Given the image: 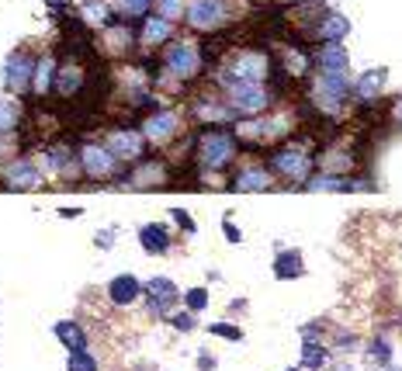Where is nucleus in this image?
Wrapping results in <instances>:
<instances>
[{
	"mask_svg": "<svg viewBox=\"0 0 402 371\" xmlns=\"http://www.w3.org/2000/svg\"><path fill=\"white\" fill-rule=\"evenodd\" d=\"M233 150H236L233 135L222 132V129H212V132L201 135V146H198V160H201L205 167H226V163L233 160Z\"/></svg>",
	"mask_w": 402,
	"mask_h": 371,
	"instance_id": "1",
	"label": "nucleus"
},
{
	"mask_svg": "<svg viewBox=\"0 0 402 371\" xmlns=\"http://www.w3.org/2000/svg\"><path fill=\"white\" fill-rule=\"evenodd\" d=\"M229 101L243 115H260L268 108V90L264 83H229Z\"/></svg>",
	"mask_w": 402,
	"mask_h": 371,
	"instance_id": "2",
	"label": "nucleus"
},
{
	"mask_svg": "<svg viewBox=\"0 0 402 371\" xmlns=\"http://www.w3.org/2000/svg\"><path fill=\"white\" fill-rule=\"evenodd\" d=\"M166 70H170L174 77L191 80L198 70H201V56H198L194 46H188V42H177V46H170V49H166Z\"/></svg>",
	"mask_w": 402,
	"mask_h": 371,
	"instance_id": "3",
	"label": "nucleus"
},
{
	"mask_svg": "<svg viewBox=\"0 0 402 371\" xmlns=\"http://www.w3.org/2000/svg\"><path fill=\"white\" fill-rule=\"evenodd\" d=\"M264 77H268V59L257 53H243L226 73V83H264Z\"/></svg>",
	"mask_w": 402,
	"mask_h": 371,
	"instance_id": "4",
	"label": "nucleus"
},
{
	"mask_svg": "<svg viewBox=\"0 0 402 371\" xmlns=\"http://www.w3.org/2000/svg\"><path fill=\"white\" fill-rule=\"evenodd\" d=\"M142 292H146V298H149V309L160 313V316H166V313L177 305V298H181L177 285H174L170 278H149V281L142 285Z\"/></svg>",
	"mask_w": 402,
	"mask_h": 371,
	"instance_id": "5",
	"label": "nucleus"
},
{
	"mask_svg": "<svg viewBox=\"0 0 402 371\" xmlns=\"http://www.w3.org/2000/svg\"><path fill=\"white\" fill-rule=\"evenodd\" d=\"M31 80H35V66H31V59H28L25 53L7 56V63H4V83H7L11 90H28Z\"/></svg>",
	"mask_w": 402,
	"mask_h": 371,
	"instance_id": "6",
	"label": "nucleus"
},
{
	"mask_svg": "<svg viewBox=\"0 0 402 371\" xmlns=\"http://www.w3.org/2000/svg\"><path fill=\"white\" fill-rule=\"evenodd\" d=\"M309 167H312V160H309L305 150H298V146H288V150H281L274 157V170L285 174V177H292V181H302L309 174Z\"/></svg>",
	"mask_w": 402,
	"mask_h": 371,
	"instance_id": "7",
	"label": "nucleus"
},
{
	"mask_svg": "<svg viewBox=\"0 0 402 371\" xmlns=\"http://www.w3.org/2000/svg\"><path fill=\"white\" fill-rule=\"evenodd\" d=\"M80 163L90 177H111L115 174V153L107 146H83L80 150Z\"/></svg>",
	"mask_w": 402,
	"mask_h": 371,
	"instance_id": "8",
	"label": "nucleus"
},
{
	"mask_svg": "<svg viewBox=\"0 0 402 371\" xmlns=\"http://www.w3.org/2000/svg\"><path fill=\"white\" fill-rule=\"evenodd\" d=\"M188 18L194 28H218L226 21V4L222 0H191Z\"/></svg>",
	"mask_w": 402,
	"mask_h": 371,
	"instance_id": "9",
	"label": "nucleus"
},
{
	"mask_svg": "<svg viewBox=\"0 0 402 371\" xmlns=\"http://www.w3.org/2000/svg\"><path fill=\"white\" fill-rule=\"evenodd\" d=\"M42 184V170L31 163V160H18L11 170H7V187L11 191H35Z\"/></svg>",
	"mask_w": 402,
	"mask_h": 371,
	"instance_id": "10",
	"label": "nucleus"
},
{
	"mask_svg": "<svg viewBox=\"0 0 402 371\" xmlns=\"http://www.w3.org/2000/svg\"><path fill=\"white\" fill-rule=\"evenodd\" d=\"M107 150L118 160H139L142 157V135L132 132V129H118L107 139Z\"/></svg>",
	"mask_w": 402,
	"mask_h": 371,
	"instance_id": "11",
	"label": "nucleus"
},
{
	"mask_svg": "<svg viewBox=\"0 0 402 371\" xmlns=\"http://www.w3.org/2000/svg\"><path fill=\"white\" fill-rule=\"evenodd\" d=\"M139 292H142V285H139L135 274H118V278L107 281V298L115 305H132L135 298H139Z\"/></svg>",
	"mask_w": 402,
	"mask_h": 371,
	"instance_id": "12",
	"label": "nucleus"
},
{
	"mask_svg": "<svg viewBox=\"0 0 402 371\" xmlns=\"http://www.w3.org/2000/svg\"><path fill=\"white\" fill-rule=\"evenodd\" d=\"M174 129H177V115H174V111H157V115H149V118H146L142 135H146V139H153V142H160V139H170Z\"/></svg>",
	"mask_w": 402,
	"mask_h": 371,
	"instance_id": "13",
	"label": "nucleus"
},
{
	"mask_svg": "<svg viewBox=\"0 0 402 371\" xmlns=\"http://www.w3.org/2000/svg\"><path fill=\"white\" fill-rule=\"evenodd\" d=\"M344 94H347V77L326 70L319 80V98L326 101V108H337V101H344Z\"/></svg>",
	"mask_w": 402,
	"mask_h": 371,
	"instance_id": "14",
	"label": "nucleus"
},
{
	"mask_svg": "<svg viewBox=\"0 0 402 371\" xmlns=\"http://www.w3.org/2000/svg\"><path fill=\"white\" fill-rule=\"evenodd\" d=\"M139 243H142L146 254H166V250H170V236H166V229H163L160 222L142 226V229H139Z\"/></svg>",
	"mask_w": 402,
	"mask_h": 371,
	"instance_id": "15",
	"label": "nucleus"
},
{
	"mask_svg": "<svg viewBox=\"0 0 402 371\" xmlns=\"http://www.w3.org/2000/svg\"><path fill=\"white\" fill-rule=\"evenodd\" d=\"M55 337L70 347V354H73V350H87V337H83L80 323H70V319L55 323Z\"/></svg>",
	"mask_w": 402,
	"mask_h": 371,
	"instance_id": "16",
	"label": "nucleus"
},
{
	"mask_svg": "<svg viewBox=\"0 0 402 371\" xmlns=\"http://www.w3.org/2000/svg\"><path fill=\"white\" fill-rule=\"evenodd\" d=\"M55 77H59L55 59L53 56H42V63L35 66V80H31V87H35L38 94H49V87H55Z\"/></svg>",
	"mask_w": 402,
	"mask_h": 371,
	"instance_id": "17",
	"label": "nucleus"
},
{
	"mask_svg": "<svg viewBox=\"0 0 402 371\" xmlns=\"http://www.w3.org/2000/svg\"><path fill=\"white\" fill-rule=\"evenodd\" d=\"M274 274H277L281 281L298 278V274H302V257H298V250H285V254H277V261H274Z\"/></svg>",
	"mask_w": 402,
	"mask_h": 371,
	"instance_id": "18",
	"label": "nucleus"
},
{
	"mask_svg": "<svg viewBox=\"0 0 402 371\" xmlns=\"http://www.w3.org/2000/svg\"><path fill=\"white\" fill-rule=\"evenodd\" d=\"M170 38V21L166 18H149L142 28V46H160Z\"/></svg>",
	"mask_w": 402,
	"mask_h": 371,
	"instance_id": "19",
	"label": "nucleus"
},
{
	"mask_svg": "<svg viewBox=\"0 0 402 371\" xmlns=\"http://www.w3.org/2000/svg\"><path fill=\"white\" fill-rule=\"evenodd\" d=\"M268 187H270L268 170H243L236 177V191H268Z\"/></svg>",
	"mask_w": 402,
	"mask_h": 371,
	"instance_id": "20",
	"label": "nucleus"
},
{
	"mask_svg": "<svg viewBox=\"0 0 402 371\" xmlns=\"http://www.w3.org/2000/svg\"><path fill=\"white\" fill-rule=\"evenodd\" d=\"M319 63H322V70H329V73H344L347 70V53L340 46H326L319 53Z\"/></svg>",
	"mask_w": 402,
	"mask_h": 371,
	"instance_id": "21",
	"label": "nucleus"
},
{
	"mask_svg": "<svg viewBox=\"0 0 402 371\" xmlns=\"http://www.w3.org/2000/svg\"><path fill=\"white\" fill-rule=\"evenodd\" d=\"M322 365H326V347L305 340V347H302V368L316 371V368H322Z\"/></svg>",
	"mask_w": 402,
	"mask_h": 371,
	"instance_id": "22",
	"label": "nucleus"
},
{
	"mask_svg": "<svg viewBox=\"0 0 402 371\" xmlns=\"http://www.w3.org/2000/svg\"><path fill=\"white\" fill-rule=\"evenodd\" d=\"M80 83H83L80 66H66V70L59 73V80H55V87H59V94H66V98H70V94H73V90H77Z\"/></svg>",
	"mask_w": 402,
	"mask_h": 371,
	"instance_id": "23",
	"label": "nucleus"
},
{
	"mask_svg": "<svg viewBox=\"0 0 402 371\" xmlns=\"http://www.w3.org/2000/svg\"><path fill=\"white\" fill-rule=\"evenodd\" d=\"M381 83H385V73H381V70H375V73H364V80L357 83V94H361V98H375L378 90H381Z\"/></svg>",
	"mask_w": 402,
	"mask_h": 371,
	"instance_id": "24",
	"label": "nucleus"
},
{
	"mask_svg": "<svg viewBox=\"0 0 402 371\" xmlns=\"http://www.w3.org/2000/svg\"><path fill=\"white\" fill-rule=\"evenodd\" d=\"M83 18H87L90 25H107V4H101V0L83 4Z\"/></svg>",
	"mask_w": 402,
	"mask_h": 371,
	"instance_id": "25",
	"label": "nucleus"
},
{
	"mask_svg": "<svg viewBox=\"0 0 402 371\" xmlns=\"http://www.w3.org/2000/svg\"><path fill=\"white\" fill-rule=\"evenodd\" d=\"M66 371H97V361H94L87 350H73V354H70V365H66Z\"/></svg>",
	"mask_w": 402,
	"mask_h": 371,
	"instance_id": "26",
	"label": "nucleus"
},
{
	"mask_svg": "<svg viewBox=\"0 0 402 371\" xmlns=\"http://www.w3.org/2000/svg\"><path fill=\"white\" fill-rule=\"evenodd\" d=\"M18 125V105H11V101H0V135L11 132Z\"/></svg>",
	"mask_w": 402,
	"mask_h": 371,
	"instance_id": "27",
	"label": "nucleus"
},
{
	"mask_svg": "<svg viewBox=\"0 0 402 371\" xmlns=\"http://www.w3.org/2000/svg\"><path fill=\"white\" fill-rule=\"evenodd\" d=\"M157 4H160V18L166 21H177L184 14V0H157Z\"/></svg>",
	"mask_w": 402,
	"mask_h": 371,
	"instance_id": "28",
	"label": "nucleus"
},
{
	"mask_svg": "<svg viewBox=\"0 0 402 371\" xmlns=\"http://www.w3.org/2000/svg\"><path fill=\"white\" fill-rule=\"evenodd\" d=\"M322 35H326V38H344V35H347V21H344V18H326V21H322Z\"/></svg>",
	"mask_w": 402,
	"mask_h": 371,
	"instance_id": "29",
	"label": "nucleus"
},
{
	"mask_svg": "<svg viewBox=\"0 0 402 371\" xmlns=\"http://www.w3.org/2000/svg\"><path fill=\"white\" fill-rule=\"evenodd\" d=\"M205 305H208V292H205V288H191L188 292V309L191 313H201Z\"/></svg>",
	"mask_w": 402,
	"mask_h": 371,
	"instance_id": "30",
	"label": "nucleus"
},
{
	"mask_svg": "<svg viewBox=\"0 0 402 371\" xmlns=\"http://www.w3.org/2000/svg\"><path fill=\"white\" fill-rule=\"evenodd\" d=\"M170 323H174V330H181V333H191V330H194V316H191V313H177V316H170Z\"/></svg>",
	"mask_w": 402,
	"mask_h": 371,
	"instance_id": "31",
	"label": "nucleus"
},
{
	"mask_svg": "<svg viewBox=\"0 0 402 371\" xmlns=\"http://www.w3.org/2000/svg\"><path fill=\"white\" fill-rule=\"evenodd\" d=\"M146 7H149V0H122V11H125V14H132V18L146 14Z\"/></svg>",
	"mask_w": 402,
	"mask_h": 371,
	"instance_id": "32",
	"label": "nucleus"
},
{
	"mask_svg": "<svg viewBox=\"0 0 402 371\" xmlns=\"http://www.w3.org/2000/svg\"><path fill=\"white\" fill-rule=\"evenodd\" d=\"M371 361L388 365V344H385V340H375V344H371Z\"/></svg>",
	"mask_w": 402,
	"mask_h": 371,
	"instance_id": "33",
	"label": "nucleus"
},
{
	"mask_svg": "<svg viewBox=\"0 0 402 371\" xmlns=\"http://www.w3.org/2000/svg\"><path fill=\"white\" fill-rule=\"evenodd\" d=\"M212 333H218V337H229V340H240V330H233L229 323H218V326H212Z\"/></svg>",
	"mask_w": 402,
	"mask_h": 371,
	"instance_id": "34",
	"label": "nucleus"
},
{
	"mask_svg": "<svg viewBox=\"0 0 402 371\" xmlns=\"http://www.w3.org/2000/svg\"><path fill=\"white\" fill-rule=\"evenodd\" d=\"M111 239H115V229H105V233H97V246H101V250H107V246H111Z\"/></svg>",
	"mask_w": 402,
	"mask_h": 371,
	"instance_id": "35",
	"label": "nucleus"
},
{
	"mask_svg": "<svg viewBox=\"0 0 402 371\" xmlns=\"http://www.w3.org/2000/svg\"><path fill=\"white\" fill-rule=\"evenodd\" d=\"M174 215H177V222L184 226V229H194V222L188 219V212H181V209H174Z\"/></svg>",
	"mask_w": 402,
	"mask_h": 371,
	"instance_id": "36",
	"label": "nucleus"
},
{
	"mask_svg": "<svg viewBox=\"0 0 402 371\" xmlns=\"http://www.w3.org/2000/svg\"><path fill=\"white\" fill-rule=\"evenodd\" d=\"M226 236L233 239V243H240V229H236L233 222H226Z\"/></svg>",
	"mask_w": 402,
	"mask_h": 371,
	"instance_id": "37",
	"label": "nucleus"
},
{
	"mask_svg": "<svg viewBox=\"0 0 402 371\" xmlns=\"http://www.w3.org/2000/svg\"><path fill=\"white\" fill-rule=\"evenodd\" d=\"M385 371H399V368H385Z\"/></svg>",
	"mask_w": 402,
	"mask_h": 371,
	"instance_id": "38",
	"label": "nucleus"
},
{
	"mask_svg": "<svg viewBox=\"0 0 402 371\" xmlns=\"http://www.w3.org/2000/svg\"><path fill=\"white\" fill-rule=\"evenodd\" d=\"M337 371H347V368H337Z\"/></svg>",
	"mask_w": 402,
	"mask_h": 371,
	"instance_id": "39",
	"label": "nucleus"
},
{
	"mask_svg": "<svg viewBox=\"0 0 402 371\" xmlns=\"http://www.w3.org/2000/svg\"><path fill=\"white\" fill-rule=\"evenodd\" d=\"M288 371H298V368H288Z\"/></svg>",
	"mask_w": 402,
	"mask_h": 371,
	"instance_id": "40",
	"label": "nucleus"
}]
</instances>
